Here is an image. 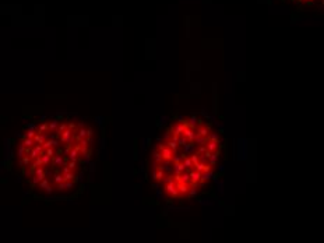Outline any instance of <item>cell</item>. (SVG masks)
Returning a JSON list of instances; mask_svg holds the SVG:
<instances>
[{"instance_id": "obj_10", "label": "cell", "mask_w": 324, "mask_h": 243, "mask_svg": "<svg viewBox=\"0 0 324 243\" xmlns=\"http://www.w3.org/2000/svg\"><path fill=\"white\" fill-rule=\"evenodd\" d=\"M59 120L57 119H53V120H50L49 123H47V133H55L56 129L59 127Z\"/></svg>"}, {"instance_id": "obj_9", "label": "cell", "mask_w": 324, "mask_h": 243, "mask_svg": "<svg viewBox=\"0 0 324 243\" xmlns=\"http://www.w3.org/2000/svg\"><path fill=\"white\" fill-rule=\"evenodd\" d=\"M206 148L207 151H210L211 154L213 152H219V142H217V141H207L206 142Z\"/></svg>"}, {"instance_id": "obj_21", "label": "cell", "mask_w": 324, "mask_h": 243, "mask_svg": "<svg viewBox=\"0 0 324 243\" xmlns=\"http://www.w3.org/2000/svg\"><path fill=\"white\" fill-rule=\"evenodd\" d=\"M23 144L25 148H32L34 145H35V142H34V138H23Z\"/></svg>"}, {"instance_id": "obj_13", "label": "cell", "mask_w": 324, "mask_h": 243, "mask_svg": "<svg viewBox=\"0 0 324 243\" xmlns=\"http://www.w3.org/2000/svg\"><path fill=\"white\" fill-rule=\"evenodd\" d=\"M218 158H219V152H213V154L210 155V158H208V165L214 168L215 164L218 162Z\"/></svg>"}, {"instance_id": "obj_25", "label": "cell", "mask_w": 324, "mask_h": 243, "mask_svg": "<svg viewBox=\"0 0 324 243\" xmlns=\"http://www.w3.org/2000/svg\"><path fill=\"white\" fill-rule=\"evenodd\" d=\"M66 166H67L70 171H76V169H77V161H69V159H67Z\"/></svg>"}, {"instance_id": "obj_2", "label": "cell", "mask_w": 324, "mask_h": 243, "mask_svg": "<svg viewBox=\"0 0 324 243\" xmlns=\"http://www.w3.org/2000/svg\"><path fill=\"white\" fill-rule=\"evenodd\" d=\"M66 162H67V159H64L63 155H62V152L59 151V152H56L55 154V157L52 158V164H50V166H52V168H60V166L66 165Z\"/></svg>"}, {"instance_id": "obj_7", "label": "cell", "mask_w": 324, "mask_h": 243, "mask_svg": "<svg viewBox=\"0 0 324 243\" xmlns=\"http://www.w3.org/2000/svg\"><path fill=\"white\" fill-rule=\"evenodd\" d=\"M211 131V127L210 125H200L196 127V134L197 136H201V137H207Z\"/></svg>"}, {"instance_id": "obj_16", "label": "cell", "mask_w": 324, "mask_h": 243, "mask_svg": "<svg viewBox=\"0 0 324 243\" xmlns=\"http://www.w3.org/2000/svg\"><path fill=\"white\" fill-rule=\"evenodd\" d=\"M207 141H208V140H207V137H201V136H197V134H196L194 141H193V142H196V147H197V145H206Z\"/></svg>"}, {"instance_id": "obj_3", "label": "cell", "mask_w": 324, "mask_h": 243, "mask_svg": "<svg viewBox=\"0 0 324 243\" xmlns=\"http://www.w3.org/2000/svg\"><path fill=\"white\" fill-rule=\"evenodd\" d=\"M42 154H43V148H42V145H41V144H35L32 148H30L28 157L31 158V159H35V158L41 157Z\"/></svg>"}, {"instance_id": "obj_14", "label": "cell", "mask_w": 324, "mask_h": 243, "mask_svg": "<svg viewBox=\"0 0 324 243\" xmlns=\"http://www.w3.org/2000/svg\"><path fill=\"white\" fill-rule=\"evenodd\" d=\"M81 138H87V129H85V127L78 129V131H77V134H76V140H77V141L81 140Z\"/></svg>"}, {"instance_id": "obj_5", "label": "cell", "mask_w": 324, "mask_h": 243, "mask_svg": "<svg viewBox=\"0 0 324 243\" xmlns=\"http://www.w3.org/2000/svg\"><path fill=\"white\" fill-rule=\"evenodd\" d=\"M187 125H184V123H180V122H173L172 123V126L169 127L171 129V131H172V134L173 136H180V134L183 133V130H184V127H186Z\"/></svg>"}, {"instance_id": "obj_22", "label": "cell", "mask_w": 324, "mask_h": 243, "mask_svg": "<svg viewBox=\"0 0 324 243\" xmlns=\"http://www.w3.org/2000/svg\"><path fill=\"white\" fill-rule=\"evenodd\" d=\"M52 180H53V183H55V184H59V183H62V182H64V180H63V175H62L60 172L55 173V175H53V179H52Z\"/></svg>"}, {"instance_id": "obj_26", "label": "cell", "mask_w": 324, "mask_h": 243, "mask_svg": "<svg viewBox=\"0 0 324 243\" xmlns=\"http://www.w3.org/2000/svg\"><path fill=\"white\" fill-rule=\"evenodd\" d=\"M189 157H190V159H191V162H193V165H196V164L198 162V161H200V157H198V154H197V152H193V154H190Z\"/></svg>"}, {"instance_id": "obj_4", "label": "cell", "mask_w": 324, "mask_h": 243, "mask_svg": "<svg viewBox=\"0 0 324 243\" xmlns=\"http://www.w3.org/2000/svg\"><path fill=\"white\" fill-rule=\"evenodd\" d=\"M73 187H74V182H73V180L62 182V183L56 184V190H57V193H64V191H69V190H71Z\"/></svg>"}, {"instance_id": "obj_23", "label": "cell", "mask_w": 324, "mask_h": 243, "mask_svg": "<svg viewBox=\"0 0 324 243\" xmlns=\"http://www.w3.org/2000/svg\"><path fill=\"white\" fill-rule=\"evenodd\" d=\"M31 164V158L28 157V155H24L21 159H20V165L23 166V168H25V166H28V165Z\"/></svg>"}, {"instance_id": "obj_19", "label": "cell", "mask_w": 324, "mask_h": 243, "mask_svg": "<svg viewBox=\"0 0 324 243\" xmlns=\"http://www.w3.org/2000/svg\"><path fill=\"white\" fill-rule=\"evenodd\" d=\"M187 144H189V141H187V138H186L183 134L177 136V145H179V148H180V147H184V145H187Z\"/></svg>"}, {"instance_id": "obj_11", "label": "cell", "mask_w": 324, "mask_h": 243, "mask_svg": "<svg viewBox=\"0 0 324 243\" xmlns=\"http://www.w3.org/2000/svg\"><path fill=\"white\" fill-rule=\"evenodd\" d=\"M211 178H214L213 171H204V172H201V176H200V182H203V183H207V182L210 180Z\"/></svg>"}, {"instance_id": "obj_8", "label": "cell", "mask_w": 324, "mask_h": 243, "mask_svg": "<svg viewBox=\"0 0 324 243\" xmlns=\"http://www.w3.org/2000/svg\"><path fill=\"white\" fill-rule=\"evenodd\" d=\"M182 134L187 138V141L189 142H193L194 141V137H196V129H191V127H189V126H186Z\"/></svg>"}, {"instance_id": "obj_12", "label": "cell", "mask_w": 324, "mask_h": 243, "mask_svg": "<svg viewBox=\"0 0 324 243\" xmlns=\"http://www.w3.org/2000/svg\"><path fill=\"white\" fill-rule=\"evenodd\" d=\"M166 173L164 171H161L158 168H154V180L155 182H162L164 179V176H165Z\"/></svg>"}, {"instance_id": "obj_24", "label": "cell", "mask_w": 324, "mask_h": 243, "mask_svg": "<svg viewBox=\"0 0 324 243\" xmlns=\"http://www.w3.org/2000/svg\"><path fill=\"white\" fill-rule=\"evenodd\" d=\"M46 131H47V122H42V123L38 126L36 133H46Z\"/></svg>"}, {"instance_id": "obj_17", "label": "cell", "mask_w": 324, "mask_h": 243, "mask_svg": "<svg viewBox=\"0 0 324 243\" xmlns=\"http://www.w3.org/2000/svg\"><path fill=\"white\" fill-rule=\"evenodd\" d=\"M41 161H42V166H45V168L50 166V164H52V158L47 157V155H45V154H42V155H41Z\"/></svg>"}, {"instance_id": "obj_15", "label": "cell", "mask_w": 324, "mask_h": 243, "mask_svg": "<svg viewBox=\"0 0 324 243\" xmlns=\"http://www.w3.org/2000/svg\"><path fill=\"white\" fill-rule=\"evenodd\" d=\"M207 140H208V141H217V142H219V141H221V137H219V134L215 133V131H210V134L207 136Z\"/></svg>"}, {"instance_id": "obj_6", "label": "cell", "mask_w": 324, "mask_h": 243, "mask_svg": "<svg viewBox=\"0 0 324 243\" xmlns=\"http://www.w3.org/2000/svg\"><path fill=\"white\" fill-rule=\"evenodd\" d=\"M189 171V176H190V186H197L198 183H200V176H201V173L197 172V171H194L193 168L191 169H187Z\"/></svg>"}, {"instance_id": "obj_18", "label": "cell", "mask_w": 324, "mask_h": 243, "mask_svg": "<svg viewBox=\"0 0 324 243\" xmlns=\"http://www.w3.org/2000/svg\"><path fill=\"white\" fill-rule=\"evenodd\" d=\"M24 155H27V148L24 147L23 142H20V144H18V151H17V157L21 159Z\"/></svg>"}, {"instance_id": "obj_20", "label": "cell", "mask_w": 324, "mask_h": 243, "mask_svg": "<svg viewBox=\"0 0 324 243\" xmlns=\"http://www.w3.org/2000/svg\"><path fill=\"white\" fill-rule=\"evenodd\" d=\"M182 164H183V166H184L186 169H191V168H193V162H191V159H190V157H189V155H187V157H184V158H183Z\"/></svg>"}, {"instance_id": "obj_27", "label": "cell", "mask_w": 324, "mask_h": 243, "mask_svg": "<svg viewBox=\"0 0 324 243\" xmlns=\"http://www.w3.org/2000/svg\"><path fill=\"white\" fill-rule=\"evenodd\" d=\"M27 130H38V126H36V123H28L27 125Z\"/></svg>"}, {"instance_id": "obj_1", "label": "cell", "mask_w": 324, "mask_h": 243, "mask_svg": "<svg viewBox=\"0 0 324 243\" xmlns=\"http://www.w3.org/2000/svg\"><path fill=\"white\" fill-rule=\"evenodd\" d=\"M164 193L168 198H179V191L176 189V184L173 183H169V184H164Z\"/></svg>"}]
</instances>
